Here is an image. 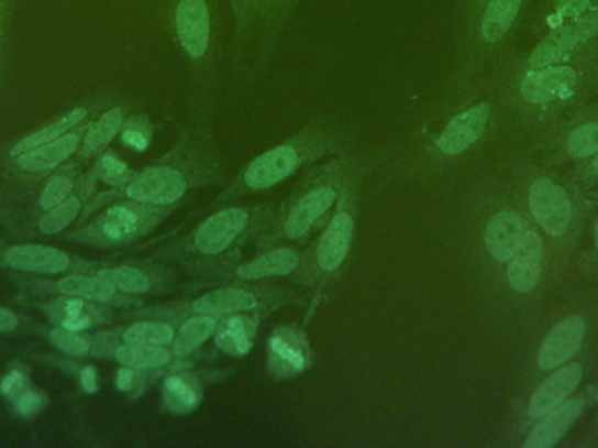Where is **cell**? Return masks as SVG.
Returning a JSON list of instances; mask_svg holds the SVG:
<instances>
[{"mask_svg": "<svg viewBox=\"0 0 598 448\" xmlns=\"http://www.w3.org/2000/svg\"><path fill=\"white\" fill-rule=\"evenodd\" d=\"M366 163L361 154H340L321 167L310 168L256 240L257 249L266 251L286 243L304 242L313 231L324 228L345 189L363 181Z\"/></svg>", "mask_w": 598, "mask_h": 448, "instance_id": "obj_1", "label": "cell"}, {"mask_svg": "<svg viewBox=\"0 0 598 448\" xmlns=\"http://www.w3.org/2000/svg\"><path fill=\"white\" fill-rule=\"evenodd\" d=\"M274 216L275 209L269 206L224 207L171 243L165 256L179 261L189 275L235 263V249L259 239Z\"/></svg>", "mask_w": 598, "mask_h": 448, "instance_id": "obj_2", "label": "cell"}, {"mask_svg": "<svg viewBox=\"0 0 598 448\" xmlns=\"http://www.w3.org/2000/svg\"><path fill=\"white\" fill-rule=\"evenodd\" d=\"M223 167V154H219L210 139L203 135L182 139L158 165L133 175L123 195L129 200L176 209L189 193L215 183Z\"/></svg>", "mask_w": 598, "mask_h": 448, "instance_id": "obj_3", "label": "cell"}, {"mask_svg": "<svg viewBox=\"0 0 598 448\" xmlns=\"http://www.w3.org/2000/svg\"><path fill=\"white\" fill-rule=\"evenodd\" d=\"M340 141L321 132H303L289 139L274 150L259 154L257 159L245 165L231 181L230 186L219 195V204H231L247 197L251 193H262L275 188L289 179L299 168L312 165L336 151Z\"/></svg>", "mask_w": 598, "mask_h": 448, "instance_id": "obj_4", "label": "cell"}, {"mask_svg": "<svg viewBox=\"0 0 598 448\" xmlns=\"http://www.w3.org/2000/svg\"><path fill=\"white\" fill-rule=\"evenodd\" d=\"M361 183L352 184L337 200L330 221L319 239L313 240L291 281L319 291L330 289L342 278L354 245L355 222L359 214Z\"/></svg>", "mask_w": 598, "mask_h": 448, "instance_id": "obj_5", "label": "cell"}, {"mask_svg": "<svg viewBox=\"0 0 598 448\" xmlns=\"http://www.w3.org/2000/svg\"><path fill=\"white\" fill-rule=\"evenodd\" d=\"M292 293L272 282H231L195 298L179 299L147 312L163 320H185L195 316L224 317L231 314H268L291 302Z\"/></svg>", "mask_w": 598, "mask_h": 448, "instance_id": "obj_6", "label": "cell"}, {"mask_svg": "<svg viewBox=\"0 0 598 448\" xmlns=\"http://www.w3.org/2000/svg\"><path fill=\"white\" fill-rule=\"evenodd\" d=\"M174 207L150 206L142 201H123L106 210L88 230V237L100 245L132 243L162 225Z\"/></svg>", "mask_w": 598, "mask_h": 448, "instance_id": "obj_7", "label": "cell"}, {"mask_svg": "<svg viewBox=\"0 0 598 448\" xmlns=\"http://www.w3.org/2000/svg\"><path fill=\"white\" fill-rule=\"evenodd\" d=\"M303 261V251L298 249L278 248L266 249L259 252L253 260L245 263H228L215 269L203 270L191 275L197 281V286L207 284H231V282H262L268 278L289 277L296 274V270Z\"/></svg>", "mask_w": 598, "mask_h": 448, "instance_id": "obj_8", "label": "cell"}, {"mask_svg": "<svg viewBox=\"0 0 598 448\" xmlns=\"http://www.w3.org/2000/svg\"><path fill=\"white\" fill-rule=\"evenodd\" d=\"M598 35V4L582 17L553 26V31L541 41L529 56L530 69L561 64L571 58L583 44Z\"/></svg>", "mask_w": 598, "mask_h": 448, "instance_id": "obj_9", "label": "cell"}, {"mask_svg": "<svg viewBox=\"0 0 598 448\" xmlns=\"http://www.w3.org/2000/svg\"><path fill=\"white\" fill-rule=\"evenodd\" d=\"M266 370L275 380L292 379L307 372L313 364V352L308 338L296 326H278L269 335L266 347Z\"/></svg>", "mask_w": 598, "mask_h": 448, "instance_id": "obj_10", "label": "cell"}, {"mask_svg": "<svg viewBox=\"0 0 598 448\" xmlns=\"http://www.w3.org/2000/svg\"><path fill=\"white\" fill-rule=\"evenodd\" d=\"M579 85V77L573 67L547 65L529 70L520 85L522 99L530 106H546L573 99Z\"/></svg>", "mask_w": 598, "mask_h": 448, "instance_id": "obj_11", "label": "cell"}, {"mask_svg": "<svg viewBox=\"0 0 598 448\" xmlns=\"http://www.w3.org/2000/svg\"><path fill=\"white\" fill-rule=\"evenodd\" d=\"M529 206L535 221L547 236L561 237L567 230L573 206L567 193L550 179H538L529 192Z\"/></svg>", "mask_w": 598, "mask_h": 448, "instance_id": "obj_12", "label": "cell"}, {"mask_svg": "<svg viewBox=\"0 0 598 448\" xmlns=\"http://www.w3.org/2000/svg\"><path fill=\"white\" fill-rule=\"evenodd\" d=\"M214 376V372H188V368L176 370L163 380V406L170 414H191L200 406L201 400H203V389Z\"/></svg>", "mask_w": 598, "mask_h": 448, "instance_id": "obj_13", "label": "cell"}, {"mask_svg": "<svg viewBox=\"0 0 598 448\" xmlns=\"http://www.w3.org/2000/svg\"><path fill=\"white\" fill-rule=\"evenodd\" d=\"M100 277L123 295H151L167 293L176 287L177 275L167 269H139V266H118L100 272Z\"/></svg>", "mask_w": 598, "mask_h": 448, "instance_id": "obj_14", "label": "cell"}, {"mask_svg": "<svg viewBox=\"0 0 598 448\" xmlns=\"http://www.w3.org/2000/svg\"><path fill=\"white\" fill-rule=\"evenodd\" d=\"M586 325L583 317L573 316L562 320L550 331L538 354L539 367L553 370L567 363L576 354L585 338Z\"/></svg>", "mask_w": 598, "mask_h": 448, "instance_id": "obj_15", "label": "cell"}, {"mask_svg": "<svg viewBox=\"0 0 598 448\" xmlns=\"http://www.w3.org/2000/svg\"><path fill=\"white\" fill-rule=\"evenodd\" d=\"M490 116V103H479L461 112L450 121L445 132L438 139V147L449 156H457L484 135Z\"/></svg>", "mask_w": 598, "mask_h": 448, "instance_id": "obj_16", "label": "cell"}, {"mask_svg": "<svg viewBox=\"0 0 598 448\" xmlns=\"http://www.w3.org/2000/svg\"><path fill=\"white\" fill-rule=\"evenodd\" d=\"M180 43L192 58H201L209 47L210 18L206 0H180L176 17Z\"/></svg>", "mask_w": 598, "mask_h": 448, "instance_id": "obj_17", "label": "cell"}, {"mask_svg": "<svg viewBox=\"0 0 598 448\" xmlns=\"http://www.w3.org/2000/svg\"><path fill=\"white\" fill-rule=\"evenodd\" d=\"M543 260V240L535 231L523 233L522 242L508 266V281L517 293H530L538 286Z\"/></svg>", "mask_w": 598, "mask_h": 448, "instance_id": "obj_18", "label": "cell"}, {"mask_svg": "<svg viewBox=\"0 0 598 448\" xmlns=\"http://www.w3.org/2000/svg\"><path fill=\"white\" fill-rule=\"evenodd\" d=\"M259 314H231L219 317L214 331V343L230 356H245L256 340Z\"/></svg>", "mask_w": 598, "mask_h": 448, "instance_id": "obj_19", "label": "cell"}, {"mask_svg": "<svg viewBox=\"0 0 598 448\" xmlns=\"http://www.w3.org/2000/svg\"><path fill=\"white\" fill-rule=\"evenodd\" d=\"M583 400L574 397L568 402L555 406L552 412H547L546 417L530 431L527 438L525 448H550L564 438L565 433L571 429L576 418L582 415Z\"/></svg>", "mask_w": 598, "mask_h": 448, "instance_id": "obj_20", "label": "cell"}, {"mask_svg": "<svg viewBox=\"0 0 598 448\" xmlns=\"http://www.w3.org/2000/svg\"><path fill=\"white\" fill-rule=\"evenodd\" d=\"M582 375V367L573 363L561 368L555 375L550 376V379L535 391L532 400H530V417H544L547 412H552L555 406L564 403L565 397H567L568 394L574 393V389L579 384Z\"/></svg>", "mask_w": 598, "mask_h": 448, "instance_id": "obj_21", "label": "cell"}, {"mask_svg": "<svg viewBox=\"0 0 598 448\" xmlns=\"http://www.w3.org/2000/svg\"><path fill=\"white\" fill-rule=\"evenodd\" d=\"M4 260L13 269L35 274H58L70 265L69 256L65 252L46 245H16L5 252Z\"/></svg>", "mask_w": 598, "mask_h": 448, "instance_id": "obj_22", "label": "cell"}, {"mask_svg": "<svg viewBox=\"0 0 598 448\" xmlns=\"http://www.w3.org/2000/svg\"><path fill=\"white\" fill-rule=\"evenodd\" d=\"M523 222L517 214L502 210L488 221L485 243L497 261H509L522 242Z\"/></svg>", "mask_w": 598, "mask_h": 448, "instance_id": "obj_23", "label": "cell"}, {"mask_svg": "<svg viewBox=\"0 0 598 448\" xmlns=\"http://www.w3.org/2000/svg\"><path fill=\"white\" fill-rule=\"evenodd\" d=\"M79 144H81L79 133H65L64 138L20 154L18 165L29 172L52 171V168L58 167L62 162L69 159L70 154L76 153Z\"/></svg>", "mask_w": 598, "mask_h": 448, "instance_id": "obj_24", "label": "cell"}, {"mask_svg": "<svg viewBox=\"0 0 598 448\" xmlns=\"http://www.w3.org/2000/svg\"><path fill=\"white\" fill-rule=\"evenodd\" d=\"M114 358L118 363L123 367L133 368L139 372H153L159 368H171L174 370V361H179L174 350L168 347H151V346H133V343H124L118 347L114 352Z\"/></svg>", "mask_w": 598, "mask_h": 448, "instance_id": "obj_25", "label": "cell"}, {"mask_svg": "<svg viewBox=\"0 0 598 448\" xmlns=\"http://www.w3.org/2000/svg\"><path fill=\"white\" fill-rule=\"evenodd\" d=\"M219 317L214 316H195L180 320L176 338L171 342V350L179 359H186L195 354V350L200 349L201 343H206L215 328H218Z\"/></svg>", "mask_w": 598, "mask_h": 448, "instance_id": "obj_26", "label": "cell"}, {"mask_svg": "<svg viewBox=\"0 0 598 448\" xmlns=\"http://www.w3.org/2000/svg\"><path fill=\"white\" fill-rule=\"evenodd\" d=\"M47 310L62 328L70 329V331H82L103 319L99 308L85 304V299L77 296L55 299Z\"/></svg>", "mask_w": 598, "mask_h": 448, "instance_id": "obj_27", "label": "cell"}, {"mask_svg": "<svg viewBox=\"0 0 598 448\" xmlns=\"http://www.w3.org/2000/svg\"><path fill=\"white\" fill-rule=\"evenodd\" d=\"M525 0H490L485 9L484 23H481V34L487 43H499L505 37L514 22L518 14L522 13Z\"/></svg>", "mask_w": 598, "mask_h": 448, "instance_id": "obj_28", "label": "cell"}, {"mask_svg": "<svg viewBox=\"0 0 598 448\" xmlns=\"http://www.w3.org/2000/svg\"><path fill=\"white\" fill-rule=\"evenodd\" d=\"M180 320H142L123 334L124 343L133 346L168 347L176 338Z\"/></svg>", "mask_w": 598, "mask_h": 448, "instance_id": "obj_29", "label": "cell"}, {"mask_svg": "<svg viewBox=\"0 0 598 448\" xmlns=\"http://www.w3.org/2000/svg\"><path fill=\"white\" fill-rule=\"evenodd\" d=\"M58 291L67 296H77L82 299H95V302H112L120 299V291L115 289L112 284H109L106 278L100 277H81V275H73L65 277L58 282Z\"/></svg>", "mask_w": 598, "mask_h": 448, "instance_id": "obj_30", "label": "cell"}, {"mask_svg": "<svg viewBox=\"0 0 598 448\" xmlns=\"http://www.w3.org/2000/svg\"><path fill=\"white\" fill-rule=\"evenodd\" d=\"M86 116H88V109H85V107H82V109H76V111L69 112V114H65L64 118L49 124L46 129L38 130V132L32 133L29 138L18 142V144L14 145L13 151H11V154L18 159L20 154L35 150L38 145H44L47 144V142L64 138L65 133H69V130H73L74 127L81 123Z\"/></svg>", "mask_w": 598, "mask_h": 448, "instance_id": "obj_31", "label": "cell"}, {"mask_svg": "<svg viewBox=\"0 0 598 448\" xmlns=\"http://www.w3.org/2000/svg\"><path fill=\"white\" fill-rule=\"evenodd\" d=\"M124 112L121 107H112L111 111L103 112L99 120L90 124L85 135L86 153H93L103 145H108L118 135L123 127Z\"/></svg>", "mask_w": 598, "mask_h": 448, "instance_id": "obj_32", "label": "cell"}, {"mask_svg": "<svg viewBox=\"0 0 598 448\" xmlns=\"http://www.w3.org/2000/svg\"><path fill=\"white\" fill-rule=\"evenodd\" d=\"M79 210H81L79 198H67L60 206L47 210L46 216L38 221V230L43 231L44 236H55L69 227L70 222L77 218Z\"/></svg>", "mask_w": 598, "mask_h": 448, "instance_id": "obj_33", "label": "cell"}, {"mask_svg": "<svg viewBox=\"0 0 598 448\" xmlns=\"http://www.w3.org/2000/svg\"><path fill=\"white\" fill-rule=\"evenodd\" d=\"M568 153L574 159H586L598 153V121L583 124L571 133L567 141Z\"/></svg>", "mask_w": 598, "mask_h": 448, "instance_id": "obj_34", "label": "cell"}, {"mask_svg": "<svg viewBox=\"0 0 598 448\" xmlns=\"http://www.w3.org/2000/svg\"><path fill=\"white\" fill-rule=\"evenodd\" d=\"M49 338H52L56 349H60L65 354L85 356L90 350V340L88 338L81 337V335H77V331H70L67 328L53 329Z\"/></svg>", "mask_w": 598, "mask_h": 448, "instance_id": "obj_35", "label": "cell"}, {"mask_svg": "<svg viewBox=\"0 0 598 448\" xmlns=\"http://www.w3.org/2000/svg\"><path fill=\"white\" fill-rule=\"evenodd\" d=\"M123 144L130 145L133 150L146 151L151 141V127L144 118H133L124 127L121 133Z\"/></svg>", "mask_w": 598, "mask_h": 448, "instance_id": "obj_36", "label": "cell"}, {"mask_svg": "<svg viewBox=\"0 0 598 448\" xmlns=\"http://www.w3.org/2000/svg\"><path fill=\"white\" fill-rule=\"evenodd\" d=\"M73 192V181L67 177H56L47 184L43 195H41V209L52 210L60 206L62 201L67 200L69 193Z\"/></svg>", "mask_w": 598, "mask_h": 448, "instance_id": "obj_37", "label": "cell"}, {"mask_svg": "<svg viewBox=\"0 0 598 448\" xmlns=\"http://www.w3.org/2000/svg\"><path fill=\"white\" fill-rule=\"evenodd\" d=\"M100 177L108 184L129 183L133 175L123 162L115 159L114 154H106L99 163Z\"/></svg>", "mask_w": 598, "mask_h": 448, "instance_id": "obj_38", "label": "cell"}, {"mask_svg": "<svg viewBox=\"0 0 598 448\" xmlns=\"http://www.w3.org/2000/svg\"><path fill=\"white\" fill-rule=\"evenodd\" d=\"M595 0H552L553 14L564 18V20H574L582 17L588 9L597 6Z\"/></svg>", "mask_w": 598, "mask_h": 448, "instance_id": "obj_39", "label": "cell"}, {"mask_svg": "<svg viewBox=\"0 0 598 448\" xmlns=\"http://www.w3.org/2000/svg\"><path fill=\"white\" fill-rule=\"evenodd\" d=\"M47 405V397L41 393H23L16 400V411L23 417H35L38 412H43Z\"/></svg>", "mask_w": 598, "mask_h": 448, "instance_id": "obj_40", "label": "cell"}, {"mask_svg": "<svg viewBox=\"0 0 598 448\" xmlns=\"http://www.w3.org/2000/svg\"><path fill=\"white\" fill-rule=\"evenodd\" d=\"M25 384L26 379L23 373H9L0 384V393L4 394V396H16L18 393H22L23 389H25Z\"/></svg>", "mask_w": 598, "mask_h": 448, "instance_id": "obj_41", "label": "cell"}, {"mask_svg": "<svg viewBox=\"0 0 598 448\" xmlns=\"http://www.w3.org/2000/svg\"><path fill=\"white\" fill-rule=\"evenodd\" d=\"M16 0H0V46L4 44L5 34L9 31V23L14 14Z\"/></svg>", "mask_w": 598, "mask_h": 448, "instance_id": "obj_42", "label": "cell"}, {"mask_svg": "<svg viewBox=\"0 0 598 448\" xmlns=\"http://www.w3.org/2000/svg\"><path fill=\"white\" fill-rule=\"evenodd\" d=\"M133 382H135V370L133 368L123 367L115 375V387L120 389V391H130Z\"/></svg>", "mask_w": 598, "mask_h": 448, "instance_id": "obj_43", "label": "cell"}, {"mask_svg": "<svg viewBox=\"0 0 598 448\" xmlns=\"http://www.w3.org/2000/svg\"><path fill=\"white\" fill-rule=\"evenodd\" d=\"M81 385L86 393H97L99 389V380L93 367H86L81 372Z\"/></svg>", "mask_w": 598, "mask_h": 448, "instance_id": "obj_44", "label": "cell"}, {"mask_svg": "<svg viewBox=\"0 0 598 448\" xmlns=\"http://www.w3.org/2000/svg\"><path fill=\"white\" fill-rule=\"evenodd\" d=\"M18 326L16 316L13 312L8 310V308L0 307V334H8V331H13Z\"/></svg>", "mask_w": 598, "mask_h": 448, "instance_id": "obj_45", "label": "cell"}, {"mask_svg": "<svg viewBox=\"0 0 598 448\" xmlns=\"http://www.w3.org/2000/svg\"><path fill=\"white\" fill-rule=\"evenodd\" d=\"M594 168H595V172H597V174H598V156H597V159H595Z\"/></svg>", "mask_w": 598, "mask_h": 448, "instance_id": "obj_46", "label": "cell"}, {"mask_svg": "<svg viewBox=\"0 0 598 448\" xmlns=\"http://www.w3.org/2000/svg\"><path fill=\"white\" fill-rule=\"evenodd\" d=\"M597 240H598V222H597Z\"/></svg>", "mask_w": 598, "mask_h": 448, "instance_id": "obj_47", "label": "cell"}]
</instances>
